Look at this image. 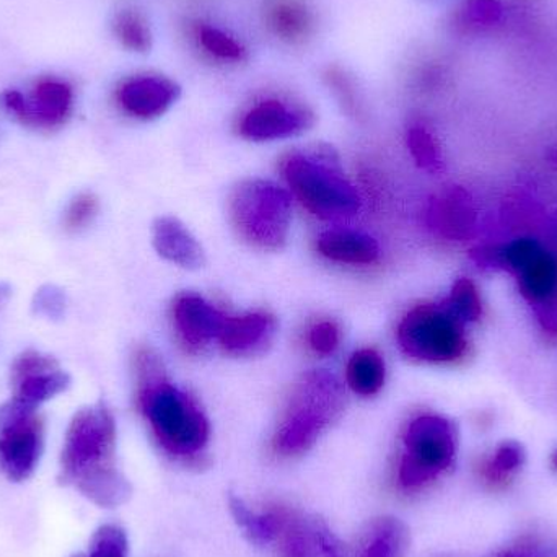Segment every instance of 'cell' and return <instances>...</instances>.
Instances as JSON below:
<instances>
[{
	"mask_svg": "<svg viewBox=\"0 0 557 557\" xmlns=\"http://www.w3.org/2000/svg\"><path fill=\"white\" fill-rule=\"evenodd\" d=\"M61 483L72 484L104 509L123 506L133 496V486L116 467V424L103 403L81 409L69 424Z\"/></svg>",
	"mask_w": 557,
	"mask_h": 557,
	"instance_id": "cell-1",
	"label": "cell"
},
{
	"mask_svg": "<svg viewBox=\"0 0 557 557\" xmlns=\"http://www.w3.org/2000/svg\"><path fill=\"white\" fill-rule=\"evenodd\" d=\"M137 403L160 447L183 463H199L211 425L198 403L166 380L159 356L140 349L136 357Z\"/></svg>",
	"mask_w": 557,
	"mask_h": 557,
	"instance_id": "cell-2",
	"label": "cell"
},
{
	"mask_svg": "<svg viewBox=\"0 0 557 557\" xmlns=\"http://www.w3.org/2000/svg\"><path fill=\"white\" fill-rule=\"evenodd\" d=\"M344 389L326 370H311L292 389L273 438L278 457L294 458L310 450L318 438L339 419Z\"/></svg>",
	"mask_w": 557,
	"mask_h": 557,
	"instance_id": "cell-3",
	"label": "cell"
},
{
	"mask_svg": "<svg viewBox=\"0 0 557 557\" xmlns=\"http://www.w3.org/2000/svg\"><path fill=\"white\" fill-rule=\"evenodd\" d=\"M282 170L298 201L317 218L343 221L359 212V193L344 178L331 147L292 152L285 157Z\"/></svg>",
	"mask_w": 557,
	"mask_h": 557,
	"instance_id": "cell-4",
	"label": "cell"
},
{
	"mask_svg": "<svg viewBox=\"0 0 557 557\" xmlns=\"http://www.w3.org/2000/svg\"><path fill=\"white\" fill-rule=\"evenodd\" d=\"M473 258L481 267L506 268L516 274L520 294L532 305L540 323L557 333V255L535 238H517L494 248H480Z\"/></svg>",
	"mask_w": 557,
	"mask_h": 557,
	"instance_id": "cell-5",
	"label": "cell"
},
{
	"mask_svg": "<svg viewBox=\"0 0 557 557\" xmlns=\"http://www.w3.org/2000/svg\"><path fill=\"white\" fill-rule=\"evenodd\" d=\"M457 450V425L450 419L437 414L412 419L403 434L396 470L398 490L406 494L424 491L454 467Z\"/></svg>",
	"mask_w": 557,
	"mask_h": 557,
	"instance_id": "cell-6",
	"label": "cell"
},
{
	"mask_svg": "<svg viewBox=\"0 0 557 557\" xmlns=\"http://www.w3.org/2000/svg\"><path fill=\"white\" fill-rule=\"evenodd\" d=\"M231 218L248 244L278 250L290 231V196L267 180H245L232 191Z\"/></svg>",
	"mask_w": 557,
	"mask_h": 557,
	"instance_id": "cell-7",
	"label": "cell"
},
{
	"mask_svg": "<svg viewBox=\"0 0 557 557\" xmlns=\"http://www.w3.org/2000/svg\"><path fill=\"white\" fill-rule=\"evenodd\" d=\"M398 343L406 356L422 362H454L467 350L463 321L447 305L412 308L399 323Z\"/></svg>",
	"mask_w": 557,
	"mask_h": 557,
	"instance_id": "cell-8",
	"label": "cell"
},
{
	"mask_svg": "<svg viewBox=\"0 0 557 557\" xmlns=\"http://www.w3.org/2000/svg\"><path fill=\"white\" fill-rule=\"evenodd\" d=\"M45 445V429L35 408L10 399L0 406V473L22 483L35 473Z\"/></svg>",
	"mask_w": 557,
	"mask_h": 557,
	"instance_id": "cell-9",
	"label": "cell"
},
{
	"mask_svg": "<svg viewBox=\"0 0 557 557\" xmlns=\"http://www.w3.org/2000/svg\"><path fill=\"white\" fill-rule=\"evenodd\" d=\"M2 107L10 116L33 129H58L71 117L74 90L67 82L46 77L36 82L28 94L7 90Z\"/></svg>",
	"mask_w": 557,
	"mask_h": 557,
	"instance_id": "cell-10",
	"label": "cell"
},
{
	"mask_svg": "<svg viewBox=\"0 0 557 557\" xmlns=\"http://www.w3.org/2000/svg\"><path fill=\"white\" fill-rule=\"evenodd\" d=\"M10 383L13 399L38 409L42 403L64 393L71 386V376L48 354L29 349L13 362Z\"/></svg>",
	"mask_w": 557,
	"mask_h": 557,
	"instance_id": "cell-11",
	"label": "cell"
},
{
	"mask_svg": "<svg viewBox=\"0 0 557 557\" xmlns=\"http://www.w3.org/2000/svg\"><path fill=\"white\" fill-rule=\"evenodd\" d=\"M276 543L281 557H346L343 543L323 520L288 507Z\"/></svg>",
	"mask_w": 557,
	"mask_h": 557,
	"instance_id": "cell-12",
	"label": "cell"
},
{
	"mask_svg": "<svg viewBox=\"0 0 557 557\" xmlns=\"http://www.w3.org/2000/svg\"><path fill=\"white\" fill-rule=\"evenodd\" d=\"M313 124V114L307 108L268 98L258 101L244 114L240 121V134L248 140L282 139L297 136Z\"/></svg>",
	"mask_w": 557,
	"mask_h": 557,
	"instance_id": "cell-13",
	"label": "cell"
},
{
	"mask_svg": "<svg viewBox=\"0 0 557 557\" xmlns=\"http://www.w3.org/2000/svg\"><path fill=\"white\" fill-rule=\"evenodd\" d=\"M182 95V87L159 74L134 75L120 85L116 101L121 110L137 120H156L170 110Z\"/></svg>",
	"mask_w": 557,
	"mask_h": 557,
	"instance_id": "cell-14",
	"label": "cell"
},
{
	"mask_svg": "<svg viewBox=\"0 0 557 557\" xmlns=\"http://www.w3.org/2000/svg\"><path fill=\"white\" fill-rule=\"evenodd\" d=\"M173 317L180 336L193 349H201L211 341L219 339L228 320L227 314L196 294L178 297Z\"/></svg>",
	"mask_w": 557,
	"mask_h": 557,
	"instance_id": "cell-15",
	"label": "cell"
},
{
	"mask_svg": "<svg viewBox=\"0 0 557 557\" xmlns=\"http://www.w3.org/2000/svg\"><path fill=\"white\" fill-rule=\"evenodd\" d=\"M476 221L470 195L461 188L447 189L429 206V227L447 240H468L476 231Z\"/></svg>",
	"mask_w": 557,
	"mask_h": 557,
	"instance_id": "cell-16",
	"label": "cell"
},
{
	"mask_svg": "<svg viewBox=\"0 0 557 557\" xmlns=\"http://www.w3.org/2000/svg\"><path fill=\"white\" fill-rule=\"evenodd\" d=\"M276 331V320L268 313L228 317L219 341L232 356H255L268 349Z\"/></svg>",
	"mask_w": 557,
	"mask_h": 557,
	"instance_id": "cell-17",
	"label": "cell"
},
{
	"mask_svg": "<svg viewBox=\"0 0 557 557\" xmlns=\"http://www.w3.org/2000/svg\"><path fill=\"white\" fill-rule=\"evenodd\" d=\"M153 247L160 257L186 270L205 267V250L178 219H157L153 224Z\"/></svg>",
	"mask_w": 557,
	"mask_h": 557,
	"instance_id": "cell-18",
	"label": "cell"
},
{
	"mask_svg": "<svg viewBox=\"0 0 557 557\" xmlns=\"http://www.w3.org/2000/svg\"><path fill=\"white\" fill-rule=\"evenodd\" d=\"M318 251L327 260L344 264H370L380 255L379 244L370 235L347 228L324 232L318 238Z\"/></svg>",
	"mask_w": 557,
	"mask_h": 557,
	"instance_id": "cell-19",
	"label": "cell"
},
{
	"mask_svg": "<svg viewBox=\"0 0 557 557\" xmlns=\"http://www.w3.org/2000/svg\"><path fill=\"white\" fill-rule=\"evenodd\" d=\"M228 509L237 525L255 545L267 546L276 543L284 519V506L268 507L264 510L251 509L242 497L231 494Z\"/></svg>",
	"mask_w": 557,
	"mask_h": 557,
	"instance_id": "cell-20",
	"label": "cell"
},
{
	"mask_svg": "<svg viewBox=\"0 0 557 557\" xmlns=\"http://www.w3.org/2000/svg\"><path fill=\"white\" fill-rule=\"evenodd\" d=\"M408 548V527L395 517H382L370 523L357 557H405Z\"/></svg>",
	"mask_w": 557,
	"mask_h": 557,
	"instance_id": "cell-21",
	"label": "cell"
},
{
	"mask_svg": "<svg viewBox=\"0 0 557 557\" xmlns=\"http://www.w3.org/2000/svg\"><path fill=\"white\" fill-rule=\"evenodd\" d=\"M503 0H460L451 16V25L460 35L480 36L493 32L504 22Z\"/></svg>",
	"mask_w": 557,
	"mask_h": 557,
	"instance_id": "cell-22",
	"label": "cell"
},
{
	"mask_svg": "<svg viewBox=\"0 0 557 557\" xmlns=\"http://www.w3.org/2000/svg\"><path fill=\"white\" fill-rule=\"evenodd\" d=\"M267 20L274 35L288 42L304 41L311 32V15L300 0H273Z\"/></svg>",
	"mask_w": 557,
	"mask_h": 557,
	"instance_id": "cell-23",
	"label": "cell"
},
{
	"mask_svg": "<svg viewBox=\"0 0 557 557\" xmlns=\"http://www.w3.org/2000/svg\"><path fill=\"white\" fill-rule=\"evenodd\" d=\"M527 450L520 442L504 441L490 458L480 465V476L493 487L509 484L525 467Z\"/></svg>",
	"mask_w": 557,
	"mask_h": 557,
	"instance_id": "cell-24",
	"label": "cell"
},
{
	"mask_svg": "<svg viewBox=\"0 0 557 557\" xmlns=\"http://www.w3.org/2000/svg\"><path fill=\"white\" fill-rule=\"evenodd\" d=\"M347 383L357 395H376L385 383L382 356L373 349L357 350L347 363Z\"/></svg>",
	"mask_w": 557,
	"mask_h": 557,
	"instance_id": "cell-25",
	"label": "cell"
},
{
	"mask_svg": "<svg viewBox=\"0 0 557 557\" xmlns=\"http://www.w3.org/2000/svg\"><path fill=\"white\" fill-rule=\"evenodd\" d=\"M113 32L117 41L134 52H149L153 36L149 22L143 13L134 9H124L113 20Z\"/></svg>",
	"mask_w": 557,
	"mask_h": 557,
	"instance_id": "cell-26",
	"label": "cell"
},
{
	"mask_svg": "<svg viewBox=\"0 0 557 557\" xmlns=\"http://www.w3.org/2000/svg\"><path fill=\"white\" fill-rule=\"evenodd\" d=\"M196 41L199 48L222 62H244L248 59V49L231 33L212 25H198Z\"/></svg>",
	"mask_w": 557,
	"mask_h": 557,
	"instance_id": "cell-27",
	"label": "cell"
},
{
	"mask_svg": "<svg viewBox=\"0 0 557 557\" xmlns=\"http://www.w3.org/2000/svg\"><path fill=\"white\" fill-rule=\"evenodd\" d=\"M448 310L460 321H478L483 314V301L476 285L470 278H458L447 300Z\"/></svg>",
	"mask_w": 557,
	"mask_h": 557,
	"instance_id": "cell-28",
	"label": "cell"
},
{
	"mask_svg": "<svg viewBox=\"0 0 557 557\" xmlns=\"http://www.w3.org/2000/svg\"><path fill=\"white\" fill-rule=\"evenodd\" d=\"M408 146L421 169L431 173L442 172L444 159L435 137L424 126H412L408 131Z\"/></svg>",
	"mask_w": 557,
	"mask_h": 557,
	"instance_id": "cell-29",
	"label": "cell"
},
{
	"mask_svg": "<svg viewBox=\"0 0 557 557\" xmlns=\"http://www.w3.org/2000/svg\"><path fill=\"white\" fill-rule=\"evenodd\" d=\"M90 546V553L85 557H127L126 533L116 525L98 529Z\"/></svg>",
	"mask_w": 557,
	"mask_h": 557,
	"instance_id": "cell-30",
	"label": "cell"
},
{
	"mask_svg": "<svg viewBox=\"0 0 557 557\" xmlns=\"http://www.w3.org/2000/svg\"><path fill=\"white\" fill-rule=\"evenodd\" d=\"M65 307H67V298L64 290L54 284L41 285L32 301L33 313L51 321L61 320L64 317Z\"/></svg>",
	"mask_w": 557,
	"mask_h": 557,
	"instance_id": "cell-31",
	"label": "cell"
},
{
	"mask_svg": "<svg viewBox=\"0 0 557 557\" xmlns=\"http://www.w3.org/2000/svg\"><path fill=\"white\" fill-rule=\"evenodd\" d=\"M98 198L94 193H81L72 199L64 215L65 231L81 232L94 222L98 214Z\"/></svg>",
	"mask_w": 557,
	"mask_h": 557,
	"instance_id": "cell-32",
	"label": "cell"
},
{
	"mask_svg": "<svg viewBox=\"0 0 557 557\" xmlns=\"http://www.w3.org/2000/svg\"><path fill=\"white\" fill-rule=\"evenodd\" d=\"M308 341L314 352L330 356L339 346V327L333 321H321L311 327Z\"/></svg>",
	"mask_w": 557,
	"mask_h": 557,
	"instance_id": "cell-33",
	"label": "cell"
},
{
	"mask_svg": "<svg viewBox=\"0 0 557 557\" xmlns=\"http://www.w3.org/2000/svg\"><path fill=\"white\" fill-rule=\"evenodd\" d=\"M326 81L330 87L336 91L343 104H346L347 110H357L356 90H354L352 82L341 69H330L326 74Z\"/></svg>",
	"mask_w": 557,
	"mask_h": 557,
	"instance_id": "cell-34",
	"label": "cell"
},
{
	"mask_svg": "<svg viewBox=\"0 0 557 557\" xmlns=\"http://www.w3.org/2000/svg\"><path fill=\"white\" fill-rule=\"evenodd\" d=\"M497 557H557L555 549H543L539 546H520V548L507 549Z\"/></svg>",
	"mask_w": 557,
	"mask_h": 557,
	"instance_id": "cell-35",
	"label": "cell"
},
{
	"mask_svg": "<svg viewBox=\"0 0 557 557\" xmlns=\"http://www.w3.org/2000/svg\"><path fill=\"white\" fill-rule=\"evenodd\" d=\"M10 297V287L3 282H0V305L5 304L7 298Z\"/></svg>",
	"mask_w": 557,
	"mask_h": 557,
	"instance_id": "cell-36",
	"label": "cell"
},
{
	"mask_svg": "<svg viewBox=\"0 0 557 557\" xmlns=\"http://www.w3.org/2000/svg\"><path fill=\"white\" fill-rule=\"evenodd\" d=\"M552 463H553V468H555V470H557V450L555 451V454H553Z\"/></svg>",
	"mask_w": 557,
	"mask_h": 557,
	"instance_id": "cell-37",
	"label": "cell"
}]
</instances>
